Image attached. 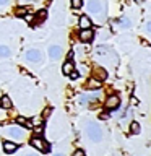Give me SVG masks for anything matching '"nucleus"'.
<instances>
[{
  "instance_id": "1",
  "label": "nucleus",
  "mask_w": 151,
  "mask_h": 156,
  "mask_svg": "<svg viewBox=\"0 0 151 156\" xmlns=\"http://www.w3.org/2000/svg\"><path fill=\"white\" fill-rule=\"evenodd\" d=\"M86 133H88V136H90L93 141H99L102 138V129L97 124H94V122H90V124H88Z\"/></svg>"
},
{
  "instance_id": "2",
  "label": "nucleus",
  "mask_w": 151,
  "mask_h": 156,
  "mask_svg": "<svg viewBox=\"0 0 151 156\" xmlns=\"http://www.w3.org/2000/svg\"><path fill=\"white\" fill-rule=\"evenodd\" d=\"M24 57H26L28 62H41L42 54L39 49H29V51H26V54H24Z\"/></svg>"
},
{
  "instance_id": "3",
  "label": "nucleus",
  "mask_w": 151,
  "mask_h": 156,
  "mask_svg": "<svg viewBox=\"0 0 151 156\" xmlns=\"http://www.w3.org/2000/svg\"><path fill=\"white\" fill-rule=\"evenodd\" d=\"M106 107L109 111H117L120 107V99H119V96H109L107 98V101H106Z\"/></svg>"
},
{
  "instance_id": "4",
  "label": "nucleus",
  "mask_w": 151,
  "mask_h": 156,
  "mask_svg": "<svg viewBox=\"0 0 151 156\" xmlns=\"http://www.w3.org/2000/svg\"><path fill=\"white\" fill-rule=\"evenodd\" d=\"M93 37H94V33L91 31V28L81 29V31H80V41L81 42H91Z\"/></svg>"
},
{
  "instance_id": "5",
  "label": "nucleus",
  "mask_w": 151,
  "mask_h": 156,
  "mask_svg": "<svg viewBox=\"0 0 151 156\" xmlns=\"http://www.w3.org/2000/svg\"><path fill=\"white\" fill-rule=\"evenodd\" d=\"M88 10H90V13H94L99 16V13H101V3H99V0H91L90 3H88Z\"/></svg>"
},
{
  "instance_id": "6",
  "label": "nucleus",
  "mask_w": 151,
  "mask_h": 156,
  "mask_svg": "<svg viewBox=\"0 0 151 156\" xmlns=\"http://www.w3.org/2000/svg\"><path fill=\"white\" fill-rule=\"evenodd\" d=\"M60 55H62V47L60 46H51L49 47V57H51L52 60H57Z\"/></svg>"
},
{
  "instance_id": "7",
  "label": "nucleus",
  "mask_w": 151,
  "mask_h": 156,
  "mask_svg": "<svg viewBox=\"0 0 151 156\" xmlns=\"http://www.w3.org/2000/svg\"><path fill=\"white\" fill-rule=\"evenodd\" d=\"M8 135L12 136V138H23L24 132L19 129V127H12V129H8Z\"/></svg>"
},
{
  "instance_id": "8",
  "label": "nucleus",
  "mask_w": 151,
  "mask_h": 156,
  "mask_svg": "<svg viewBox=\"0 0 151 156\" xmlns=\"http://www.w3.org/2000/svg\"><path fill=\"white\" fill-rule=\"evenodd\" d=\"M31 145L34 146V148L41 150V151H46V145H44L42 138H39V136H33V140H31Z\"/></svg>"
},
{
  "instance_id": "9",
  "label": "nucleus",
  "mask_w": 151,
  "mask_h": 156,
  "mask_svg": "<svg viewBox=\"0 0 151 156\" xmlns=\"http://www.w3.org/2000/svg\"><path fill=\"white\" fill-rule=\"evenodd\" d=\"M78 26H80L81 29H88L91 28V20L86 16V15H81L80 16V21H78Z\"/></svg>"
},
{
  "instance_id": "10",
  "label": "nucleus",
  "mask_w": 151,
  "mask_h": 156,
  "mask_svg": "<svg viewBox=\"0 0 151 156\" xmlns=\"http://www.w3.org/2000/svg\"><path fill=\"white\" fill-rule=\"evenodd\" d=\"M46 18H47V12H46V10H39V12L36 13V16H34L33 21H36V23H42Z\"/></svg>"
},
{
  "instance_id": "11",
  "label": "nucleus",
  "mask_w": 151,
  "mask_h": 156,
  "mask_svg": "<svg viewBox=\"0 0 151 156\" xmlns=\"http://www.w3.org/2000/svg\"><path fill=\"white\" fill-rule=\"evenodd\" d=\"M94 73H96L97 80H104V78H107V72L102 67H96L94 68Z\"/></svg>"
},
{
  "instance_id": "12",
  "label": "nucleus",
  "mask_w": 151,
  "mask_h": 156,
  "mask_svg": "<svg viewBox=\"0 0 151 156\" xmlns=\"http://www.w3.org/2000/svg\"><path fill=\"white\" fill-rule=\"evenodd\" d=\"M72 70H75V67H73L72 60H67L65 63H63V67H62V72L65 73V75H70V72H72Z\"/></svg>"
},
{
  "instance_id": "13",
  "label": "nucleus",
  "mask_w": 151,
  "mask_h": 156,
  "mask_svg": "<svg viewBox=\"0 0 151 156\" xmlns=\"http://www.w3.org/2000/svg\"><path fill=\"white\" fill-rule=\"evenodd\" d=\"M16 148H18L16 143H12V141H5V143H3V150L7 151V153H13Z\"/></svg>"
},
{
  "instance_id": "14",
  "label": "nucleus",
  "mask_w": 151,
  "mask_h": 156,
  "mask_svg": "<svg viewBox=\"0 0 151 156\" xmlns=\"http://www.w3.org/2000/svg\"><path fill=\"white\" fill-rule=\"evenodd\" d=\"M99 86H101V83H99V80H96V78H91L86 85V88H90V90H96V88H99Z\"/></svg>"
},
{
  "instance_id": "15",
  "label": "nucleus",
  "mask_w": 151,
  "mask_h": 156,
  "mask_svg": "<svg viewBox=\"0 0 151 156\" xmlns=\"http://www.w3.org/2000/svg\"><path fill=\"white\" fill-rule=\"evenodd\" d=\"M0 106H2V107H5V109H8V107L12 106V99H10L8 96H3L2 99H0Z\"/></svg>"
},
{
  "instance_id": "16",
  "label": "nucleus",
  "mask_w": 151,
  "mask_h": 156,
  "mask_svg": "<svg viewBox=\"0 0 151 156\" xmlns=\"http://www.w3.org/2000/svg\"><path fill=\"white\" fill-rule=\"evenodd\" d=\"M12 55V51L7 46H0V57H10Z\"/></svg>"
},
{
  "instance_id": "17",
  "label": "nucleus",
  "mask_w": 151,
  "mask_h": 156,
  "mask_svg": "<svg viewBox=\"0 0 151 156\" xmlns=\"http://www.w3.org/2000/svg\"><path fill=\"white\" fill-rule=\"evenodd\" d=\"M119 26L120 28H130L132 26V21H130L128 18H120L119 20Z\"/></svg>"
},
{
  "instance_id": "18",
  "label": "nucleus",
  "mask_w": 151,
  "mask_h": 156,
  "mask_svg": "<svg viewBox=\"0 0 151 156\" xmlns=\"http://www.w3.org/2000/svg\"><path fill=\"white\" fill-rule=\"evenodd\" d=\"M140 129H141V127H140L138 122H132V125H130V132H132V133H140Z\"/></svg>"
},
{
  "instance_id": "19",
  "label": "nucleus",
  "mask_w": 151,
  "mask_h": 156,
  "mask_svg": "<svg viewBox=\"0 0 151 156\" xmlns=\"http://www.w3.org/2000/svg\"><path fill=\"white\" fill-rule=\"evenodd\" d=\"M26 13H28V10L24 8V7H19V8L15 10V15H16V16H24Z\"/></svg>"
},
{
  "instance_id": "20",
  "label": "nucleus",
  "mask_w": 151,
  "mask_h": 156,
  "mask_svg": "<svg viewBox=\"0 0 151 156\" xmlns=\"http://www.w3.org/2000/svg\"><path fill=\"white\" fill-rule=\"evenodd\" d=\"M81 3H83L81 0H72V7H73V8H80Z\"/></svg>"
},
{
  "instance_id": "21",
  "label": "nucleus",
  "mask_w": 151,
  "mask_h": 156,
  "mask_svg": "<svg viewBox=\"0 0 151 156\" xmlns=\"http://www.w3.org/2000/svg\"><path fill=\"white\" fill-rule=\"evenodd\" d=\"M51 112H52V109H51V107H47V109H44V112H42V117H49V115H51Z\"/></svg>"
},
{
  "instance_id": "22",
  "label": "nucleus",
  "mask_w": 151,
  "mask_h": 156,
  "mask_svg": "<svg viewBox=\"0 0 151 156\" xmlns=\"http://www.w3.org/2000/svg\"><path fill=\"white\" fill-rule=\"evenodd\" d=\"M73 156H86V154H85V151H83V150H76L75 153H73Z\"/></svg>"
},
{
  "instance_id": "23",
  "label": "nucleus",
  "mask_w": 151,
  "mask_h": 156,
  "mask_svg": "<svg viewBox=\"0 0 151 156\" xmlns=\"http://www.w3.org/2000/svg\"><path fill=\"white\" fill-rule=\"evenodd\" d=\"M24 20H26V21H33L34 16H33V15H29V13H26V15H24Z\"/></svg>"
},
{
  "instance_id": "24",
  "label": "nucleus",
  "mask_w": 151,
  "mask_h": 156,
  "mask_svg": "<svg viewBox=\"0 0 151 156\" xmlns=\"http://www.w3.org/2000/svg\"><path fill=\"white\" fill-rule=\"evenodd\" d=\"M99 117H101L102 120H106V119H109V114H107V112H102V114H101Z\"/></svg>"
},
{
  "instance_id": "25",
  "label": "nucleus",
  "mask_w": 151,
  "mask_h": 156,
  "mask_svg": "<svg viewBox=\"0 0 151 156\" xmlns=\"http://www.w3.org/2000/svg\"><path fill=\"white\" fill-rule=\"evenodd\" d=\"M145 29H146V33H149V31H151V23H149V21L145 24Z\"/></svg>"
},
{
  "instance_id": "26",
  "label": "nucleus",
  "mask_w": 151,
  "mask_h": 156,
  "mask_svg": "<svg viewBox=\"0 0 151 156\" xmlns=\"http://www.w3.org/2000/svg\"><path fill=\"white\" fill-rule=\"evenodd\" d=\"M33 124H36V125H41V124H42V120H41V119H34V120H33Z\"/></svg>"
},
{
  "instance_id": "27",
  "label": "nucleus",
  "mask_w": 151,
  "mask_h": 156,
  "mask_svg": "<svg viewBox=\"0 0 151 156\" xmlns=\"http://www.w3.org/2000/svg\"><path fill=\"white\" fill-rule=\"evenodd\" d=\"M10 2V0H0V5H7Z\"/></svg>"
},
{
  "instance_id": "28",
  "label": "nucleus",
  "mask_w": 151,
  "mask_h": 156,
  "mask_svg": "<svg viewBox=\"0 0 151 156\" xmlns=\"http://www.w3.org/2000/svg\"><path fill=\"white\" fill-rule=\"evenodd\" d=\"M67 58H68V60H72V58H73V51H72L70 54H68V57H67Z\"/></svg>"
},
{
  "instance_id": "29",
  "label": "nucleus",
  "mask_w": 151,
  "mask_h": 156,
  "mask_svg": "<svg viewBox=\"0 0 151 156\" xmlns=\"http://www.w3.org/2000/svg\"><path fill=\"white\" fill-rule=\"evenodd\" d=\"M135 2H136V3H141V2H145V0H135Z\"/></svg>"
},
{
  "instance_id": "30",
  "label": "nucleus",
  "mask_w": 151,
  "mask_h": 156,
  "mask_svg": "<svg viewBox=\"0 0 151 156\" xmlns=\"http://www.w3.org/2000/svg\"><path fill=\"white\" fill-rule=\"evenodd\" d=\"M24 2H34V0H24Z\"/></svg>"
},
{
  "instance_id": "31",
  "label": "nucleus",
  "mask_w": 151,
  "mask_h": 156,
  "mask_svg": "<svg viewBox=\"0 0 151 156\" xmlns=\"http://www.w3.org/2000/svg\"><path fill=\"white\" fill-rule=\"evenodd\" d=\"M54 156H63V154H60V153H58V154H54Z\"/></svg>"
},
{
  "instance_id": "32",
  "label": "nucleus",
  "mask_w": 151,
  "mask_h": 156,
  "mask_svg": "<svg viewBox=\"0 0 151 156\" xmlns=\"http://www.w3.org/2000/svg\"><path fill=\"white\" fill-rule=\"evenodd\" d=\"M28 156H34V154H28Z\"/></svg>"
}]
</instances>
